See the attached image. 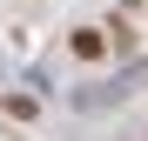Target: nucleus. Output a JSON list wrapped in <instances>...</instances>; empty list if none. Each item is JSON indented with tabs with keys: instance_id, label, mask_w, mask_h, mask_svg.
I'll list each match as a JSON object with an SVG mask.
<instances>
[{
	"instance_id": "nucleus-1",
	"label": "nucleus",
	"mask_w": 148,
	"mask_h": 141,
	"mask_svg": "<svg viewBox=\"0 0 148 141\" xmlns=\"http://www.w3.org/2000/svg\"><path fill=\"white\" fill-rule=\"evenodd\" d=\"M101 47H108V40L94 34V27H81V34H74V54H81V61H101Z\"/></svg>"
}]
</instances>
